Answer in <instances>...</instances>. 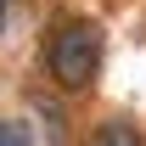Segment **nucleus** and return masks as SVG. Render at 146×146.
Listing matches in <instances>:
<instances>
[{
    "instance_id": "f03ea898",
    "label": "nucleus",
    "mask_w": 146,
    "mask_h": 146,
    "mask_svg": "<svg viewBox=\"0 0 146 146\" xmlns=\"http://www.w3.org/2000/svg\"><path fill=\"white\" fill-rule=\"evenodd\" d=\"M96 141H107V146H129V141H141V129H135V124H124V118H112V124H101V129H96Z\"/></svg>"
},
{
    "instance_id": "20e7f679",
    "label": "nucleus",
    "mask_w": 146,
    "mask_h": 146,
    "mask_svg": "<svg viewBox=\"0 0 146 146\" xmlns=\"http://www.w3.org/2000/svg\"><path fill=\"white\" fill-rule=\"evenodd\" d=\"M6 17H11V6H6V0H0V34H6Z\"/></svg>"
},
{
    "instance_id": "7ed1b4c3",
    "label": "nucleus",
    "mask_w": 146,
    "mask_h": 146,
    "mask_svg": "<svg viewBox=\"0 0 146 146\" xmlns=\"http://www.w3.org/2000/svg\"><path fill=\"white\" fill-rule=\"evenodd\" d=\"M23 141H28L23 124H0V146H23Z\"/></svg>"
},
{
    "instance_id": "f257e3e1",
    "label": "nucleus",
    "mask_w": 146,
    "mask_h": 146,
    "mask_svg": "<svg viewBox=\"0 0 146 146\" xmlns=\"http://www.w3.org/2000/svg\"><path fill=\"white\" fill-rule=\"evenodd\" d=\"M101 51H107V34H101V23H62L45 45V73H51L56 90H90L96 73H101Z\"/></svg>"
}]
</instances>
